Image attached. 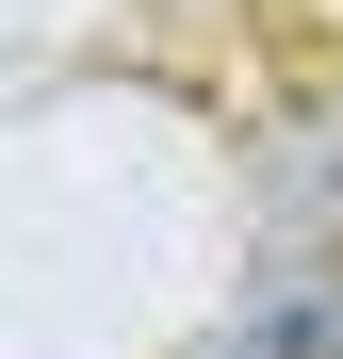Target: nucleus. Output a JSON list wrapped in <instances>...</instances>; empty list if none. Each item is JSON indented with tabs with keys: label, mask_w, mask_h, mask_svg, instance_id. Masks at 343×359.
<instances>
[{
	"label": "nucleus",
	"mask_w": 343,
	"mask_h": 359,
	"mask_svg": "<svg viewBox=\"0 0 343 359\" xmlns=\"http://www.w3.org/2000/svg\"><path fill=\"white\" fill-rule=\"evenodd\" d=\"M343 245V114H278L262 131V262L295 278Z\"/></svg>",
	"instance_id": "nucleus-1"
},
{
	"label": "nucleus",
	"mask_w": 343,
	"mask_h": 359,
	"mask_svg": "<svg viewBox=\"0 0 343 359\" xmlns=\"http://www.w3.org/2000/svg\"><path fill=\"white\" fill-rule=\"evenodd\" d=\"M213 359H343V262H295V278H262V311L229 327Z\"/></svg>",
	"instance_id": "nucleus-2"
}]
</instances>
